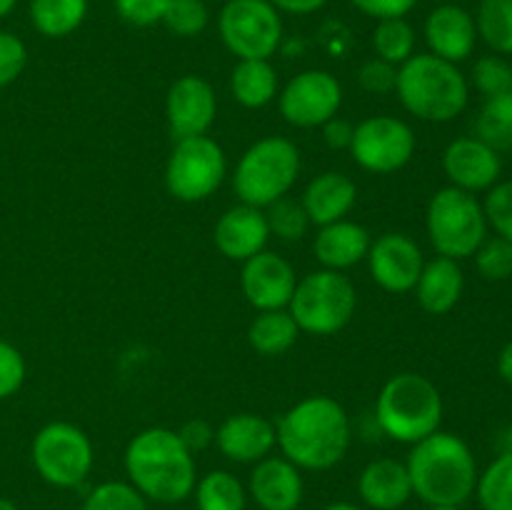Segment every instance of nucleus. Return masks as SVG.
I'll return each instance as SVG.
<instances>
[{
  "label": "nucleus",
  "mask_w": 512,
  "mask_h": 510,
  "mask_svg": "<svg viewBox=\"0 0 512 510\" xmlns=\"http://www.w3.org/2000/svg\"><path fill=\"white\" fill-rule=\"evenodd\" d=\"M168 5L170 0H115V10L120 18L135 28H150L155 23H163Z\"/></svg>",
  "instance_id": "79ce46f5"
},
{
  "label": "nucleus",
  "mask_w": 512,
  "mask_h": 510,
  "mask_svg": "<svg viewBox=\"0 0 512 510\" xmlns=\"http://www.w3.org/2000/svg\"><path fill=\"white\" fill-rule=\"evenodd\" d=\"M443 3H453V0H443Z\"/></svg>",
  "instance_id": "6e6d98bb"
},
{
  "label": "nucleus",
  "mask_w": 512,
  "mask_h": 510,
  "mask_svg": "<svg viewBox=\"0 0 512 510\" xmlns=\"http://www.w3.org/2000/svg\"><path fill=\"white\" fill-rule=\"evenodd\" d=\"M228 158L210 135L175 140L165 163V188L180 203H203L223 185Z\"/></svg>",
  "instance_id": "9d476101"
},
{
  "label": "nucleus",
  "mask_w": 512,
  "mask_h": 510,
  "mask_svg": "<svg viewBox=\"0 0 512 510\" xmlns=\"http://www.w3.org/2000/svg\"><path fill=\"white\" fill-rule=\"evenodd\" d=\"M475 268L490 283L512 278V243L505 238H485L483 245L475 250Z\"/></svg>",
  "instance_id": "e433bc0d"
},
{
  "label": "nucleus",
  "mask_w": 512,
  "mask_h": 510,
  "mask_svg": "<svg viewBox=\"0 0 512 510\" xmlns=\"http://www.w3.org/2000/svg\"><path fill=\"white\" fill-rule=\"evenodd\" d=\"M370 243H373V238H370V230L365 225L343 218L338 223L318 228L313 240V253L323 268L345 273L348 268H355L368 258Z\"/></svg>",
  "instance_id": "b1692460"
},
{
  "label": "nucleus",
  "mask_w": 512,
  "mask_h": 510,
  "mask_svg": "<svg viewBox=\"0 0 512 510\" xmlns=\"http://www.w3.org/2000/svg\"><path fill=\"white\" fill-rule=\"evenodd\" d=\"M323 510H365V508H360V505H355V503H348V500H338V503L325 505Z\"/></svg>",
  "instance_id": "8fccbe9b"
},
{
  "label": "nucleus",
  "mask_w": 512,
  "mask_h": 510,
  "mask_svg": "<svg viewBox=\"0 0 512 510\" xmlns=\"http://www.w3.org/2000/svg\"><path fill=\"white\" fill-rule=\"evenodd\" d=\"M475 138L493 150H512V93L485 98L475 118Z\"/></svg>",
  "instance_id": "c756f323"
},
{
  "label": "nucleus",
  "mask_w": 512,
  "mask_h": 510,
  "mask_svg": "<svg viewBox=\"0 0 512 510\" xmlns=\"http://www.w3.org/2000/svg\"><path fill=\"white\" fill-rule=\"evenodd\" d=\"M485 220L493 225L495 233L512 243V180L495 183L485 198Z\"/></svg>",
  "instance_id": "58836bf2"
},
{
  "label": "nucleus",
  "mask_w": 512,
  "mask_h": 510,
  "mask_svg": "<svg viewBox=\"0 0 512 510\" xmlns=\"http://www.w3.org/2000/svg\"><path fill=\"white\" fill-rule=\"evenodd\" d=\"M163 23L178 38H195L208 28L210 10L205 0H170Z\"/></svg>",
  "instance_id": "c9c22d12"
},
{
  "label": "nucleus",
  "mask_w": 512,
  "mask_h": 510,
  "mask_svg": "<svg viewBox=\"0 0 512 510\" xmlns=\"http://www.w3.org/2000/svg\"><path fill=\"white\" fill-rule=\"evenodd\" d=\"M415 298L420 308L430 315H445L460 303L465 290V275L460 268V260L438 258L425 260L423 273L415 283Z\"/></svg>",
  "instance_id": "393cba45"
},
{
  "label": "nucleus",
  "mask_w": 512,
  "mask_h": 510,
  "mask_svg": "<svg viewBox=\"0 0 512 510\" xmlns=\"http://www.w3.org/2000/svg\"><path fill=\"white\" fill-rule=\"evenodd\" d=\"M473 83L485 98L512 93V65L500 55H485L473 65Z\"/></svg>",
  "instance_id": "4c0bfd02"
},
{
  "label": "nucleus",
  "mask_w": 512,
  "mask_h": 510,
  "mask_svg": "<svg viewBox=\"0 0 512 510\" xmlns=\"http://www.w3.org/2000/svg\"><path fill=\"white\" fill-rule=\"evenodd\" d=\"M443 395L420 373H398L385 380L375 400L378 428L395 443L415 445L443 423Z\"/></svg>",
  "instance_id": "39448f33"
},
{
  "label": "nucleus",
  "mask_w": 512,
  "mask_h": 510,
  "mask_svg": "<svg viewBox=\"0 0 512 510\" xmlns=\"http://www.w3.org/2000/svg\"><path fill=\"white\" fill-rule=\"evenodd\" d=\"M215 445L230 463H258L278 445L275 423L258 413L228 415L215 430Z\"/></svg>",
  "instance_id": "aec40b11"
},
{
  "label": "nucleus",
  "mask_w": 512,
  "mask_h": 510,
  "mask_svg": "<svg viewBox=\"0 0 512 510\" xmlns=\"http://www.w3.org/2000/svg\"><path fill=\"white\" fill-rule=\"evenodd\" d=\"M300 175V150L293 140L268 135L240 155L233 173V190L240 203L268 208L290 195Z\"/></svg>",
  "instance_id": "423d86ee"
},
{
  "label": "nucleus",
  "mask_w": 512,
  "mask_h": 510,
  "mask_svg": "<svg viewBox=\"0 0 512 510\" xmlns=\"http://www.w3.org/2000/svg\"><path fill=\"white\" fill-rule=\"evenodd\" d=\"M275 438L283 458L300 470L323 473L348 455L353 425L338 400L330 395H308L280 415Z\"/></svg>",
  "instance_id": "f257e3e1"
},
{
  "label": "nucleus",
  "mask_w": 512,
  "mask_h": 510,
  "mask_svg": "<svg viewBox=\"0 0 512 510\" xmlns=\"http://www.w3.org/2000/svg\"><path fill=\"white\" fill-rule=\"evenodd\" d=\"M280 93L278 70L270 60H238L230 73V95L248 110H260L273 103Z\"/></svg>",
  "instance_id": "a878e982"
},
{
  "label": "nucleus",
  "mask_w": 512,
  "mask_h": 510,
  "mask_svg": "<svg viewBox=\"0 0 512 510\" xmlns=\"http://www.w3.org/2000/svg\"><path fill=\"white\" fill-rule=\"evenodd\" d=\"M265 218H268L270 235H275L278 240H285V243H298L308 235L310 230V218L305 213L303 203L290 195L275 200L273 205L265 208Z\"/></svg>",
  "instance_id": "72a5a7b5"
},
{
  "label": "nucleus",
  "mask_w": 512,
  "mask_h": 510,
  "mask_svg": "<svg viewBox=\"0 0 512 510\" xmlns=\"http://www.w3.org/2000/svg\"><path fill=\"white\" fill-rule=\"evenodd\" d=\"M478 40L475 18L465 8L453 3H443L425 20V43L430 53L448 63H463L470 58Z\"/></svg>",
  "instance_id": "412c9836"
},
{
  "label": "nucleus",
  "mask_w": 512,
  "mask_h": 510,
  "mask_svg": "<svg viewBox=\"0 0 512 510\" xmlns=\"http://www.w3.org/2000/svg\"><path fill=\"white\" fill-rule=\"evenodd\" d=\"M475 495L483 510H512V450L478 473Z\"/></svg>",
  "instance_id": "473e14b6"
},
{
  "label": "nucleus",
  "mask_w": 512,
  "mask_h": 510,
  "mask_svg": "<svg viewBox=\"0 0 512 510\" xmlns=\"http://www.w3.org/2000/svg\"><path fill=\"white\" fill-rule=\"evenodd\" d=\"M358 495L370 510H400L413 498L408 465L395 458H375L360 470Z\"/></svg>",
  "instance_id": "5701e85b"
},
{
  "label": "nucleus",
  "mask_w": 512,
  "mask_h": 510,
  "mask_svg": "<svg viewBox=\"0 0 512 510\" xmlns=\"http://www.w3.org/2000/svg\"><path fill=\"white\" fill-rule=\"evenodd\" d=\"M128 483L160 505L183 503L198 483L195 455L180 440L178 430L145 428L128 443L123 455Z\"/></svg>",
  "instance_id": "f03ea898"
},
{
  "label": "nucleus",
  "mask_w": 512,
  "mask_h": 510,
  "mask_svg": "<svg viewBox=\"0 0 512 510\" xmlns=\"http://www.w3.org/2000/svg\"><path fill=\"white\" fill-rule=\"evenodd\" d=\"M408 475L413 495L425 505H453L460 508L478 483V463L460 435L435 430L428 438L418 440L410 450Z\"/></svg>",
  "instance_id": "7ed1b4c3"
},
{
  "label": "nucleus",
  "mask_w": 512,
  "mask_h": 510,
  "mask_svg": "<svg viewBox=\"0 0 512 510\" xmlns=\"http://www.w3.org/2000/svg\"><path fill=\"white\" fill-rule=\"evenodd\" d=\"M320 128H323V140L328 148H333V150H348L350 148V140H353V130H355V125L350 123V120L335 115V118H330L328 123L320 125Z\"/></svg>",
  "instance_id": "49530a36"
},
{
  "label": "nucleus",
  "mask_w": 512,
  "mask_h": 510,
  "mask_svg": "<svg viewBox=\"0 0 512 510\" xmlns=\"http://www.w3.org/2000/svg\"><path fill=\"white\" fill-rule=\"evenodd\" d=\"M80 510H150L148 500L128 480H105L95 485Z\"/></svg>",
  "instance_id": "f704fd0d"
},
{
  "label": "nucleus",
  "mask_w": 512,
  "mask_h": 510,
  "mask_svg": "<svg viewBox=\"0 0 512 510\" xmlns=\"http://www.w3.org/2000/svg\"><path fill=\"white\" fill-rule=\"evenodd\" d=\"M28 63V48L18 35L0 30V88L15 83Z\"/></svg>",
  "instance_id": "a19ab883"
},
{
  "label": "nucleus",
  "mask_w": 512,
  "mask_h": 510,
  "mask_svg": "<svg viewBox=\"0 0 512 510\" xmlns=\"http://www.w3.org/2000/svg\"><path fill=\"white\" fill-rule=\"evenodd\" d=\"M363 15L375 20L405 18L418 5V0H350Z\"/></svg>",
  "instance_id": "c03bdc74"
},
{
  "label": "nucleus",
  "mask_w": 512,
  "mask_h": 510,
  "mask_svg": "<svg viewBox=\"0 0 512 510\" xmlns=\"http://www.w3.org/2000/svg\"><path fill=\"white\" fill-rule=\"evenodd\" d=\"M25 358L13 343L0 340V400L13 398L25 383Z\"/></svg>",
  "instance_id": "ea45409f"
},
{
  "label": "nucleus",
  "mask_w": 512,
  "mask_h": 510,
  "mask_svg": "<svg viewBox=\"0 0 512 510\" xmlns=\"http://www.w3.org/2000/svg\"><path fill=\"white\" fill-rule=\"evenodd\" d=\"M178 435L180 440H183L185 448H188L193 455L203 453L205 448H210V445L215 443V428L203 418H193L188 420V423L180 425Z\"/></svg>",
  "instance_id": "a18cd8bd"
},
{
  "label": "nucleus",
  "mask_w": 512,
  "mask_h": 510,
  "mask_svg": "<svg viewBox=\"0 0 512 510\" xmlns=\"http://www.w3.org/2000/svg\"><path fill=\"white\" fill-rule=\"evenodd\" d=\"M475 30L493 53L512 55V0H480Z\"/></svg>",
  "instance_id": "7c9ffc66"
},
{
  "label": "nucleus",
  "mask_w": 512,
  "mask_h": 510,
  "mask_svg": "<svg viewBox=\"0 0 512 510\" xmlns=\"http://www.w3.org/2000/svg\"><path fill=\"white\" fill-rule=\"evenodd\" d=\"M15 3H18V0H0V20L8 18V15L13 13Z\"/></svg>",
  "instance_id": "3c124183"
},
{
  "label": "nucleus",
  "mask_w": 512,
  "mask_h": 510,
  "mask_svg": "<svg viewBox=\"0 0 512 510\" xmlns=\"http://www.w3.org/2000/svg\"><path fill=\"white\" fill-rule=\"evenodd\" d=\"M428 510H460V508H453V505H428Z\"/></svg>",
  "instance_id": "864d4df0"
},
{
  "label": "nucleus",
  "mask_w": 512,
  "mask_h": 510,
  "mask_svg": "<svg viewBox=\"0 0 512 510\" xmlns=\"http://www.w3.org/2000/svg\"><path fill=\"white\" fill-rule=\"evenodd\" d=\"M425 228L430 245L443 258L463 260L475 255L488 235V220L480 200L473 193L453 188H440L430 198L425 210Z\"/></svg>",
  "instance_id": "6e6552de"
},
{
  "label": "nucleus",
  "mask_w": 512,
  "mask_h": 510,
  "mask_svg": "<svg viewBox=\"0 0 512 510\" xmlns=\"http://www.w3.org/2000/svg\"><path fill=\"white\" fill-rule=\"evenodd\" d=\"M30 458L35 473L48 485L60 490L78 488L93 473V440L75 423L53 420L35 433Z\"/></svg>",
  "instance_id": "1a4fd4ad"
},
{
  "label": "nucleus",
  "mask_w": 512,
  "mask_h": 510,
  "mask_svg": "<svg viewBox=\"0 0 512 510\" xmlns=\"http://www.w3.org/2000/svg\"><path fill=\"white\" fill-rule=\"evenodd\" d=\"M418 140L413 128L395 115H373L355 125L350 155L363 170L390 175L403 170L413 160Z\"/></svg>",
  "instance_id": "f8f14e48"
},
{
  "label": "nucleus",
  "mask_w": 512,
  "mask_h": 510,
  "mask_svg": "<svg viewBox=\"0 0 512 510\" xmlns=\"http://www.w3.org/2000/svg\"><path fill=\"white\" fill-rule=\"evenodd\" d=\"M303 470L283 455L258 460L248 478V498L260 510H298L303 503Z\"/></svg>",
  "instance_id": "a211bd4d"
},
{
  "label": "nucleus",
  "mask_w": 512,
  "mask_h": 510,
  "mask_svg": "<svg viewBox=\"0 0 512 510\" xmlns=\"http://www.w3.org/2000/svg\"><path fill=\"white\" fill-rule=\"evenodd\" d=\"M300 328L293 320L288 308L280 310H258L248 325V343L255 353L265 358L283 355L298 343Z\"/></svg>",
  "instance_id": "bb28decb"
},
{
  "label": "nucleus",
  "mask_w": 512,
  "mask_h": 510,
  "mask_svg": "<svg viewBox=\"0 0 512 510\" xmlns=\"http://www.w3.org/2000/svg\"><path fill=\"white\" fill-rule=\"evenodd\" d=\"M498 373L500 378L505 380V383L512 385V340L508 345H505L503 350H500L498 355Z\"/></svg>",
  "instance_id": "09e8293b"
},
{
  "label": "nucleus",
  "mask_w": 512,
  "mask_h": 510,
  "mask_svg": "<svg viewBox=\"0 0 512 510\" xmlns=\"http://www.w3.org/2000/svg\"><path fill=\"white\" fill-rule=\"evenodd\" d=\"M218 115L213 85L200 75H180L165 95V120L175 140L208 135Z\"/></svg>",
  "instance_id": "4468645a"
},
{
  "label": "nucleus",
  "mask_w": 512,
  "mask_h": 510,
  "mask_svg": "<svg viewBox=\"0 0 512 510\" xmlns=\"http://www.w3.org/2000/svg\"><path fill=\"white\" fill-rule=\"evenodd\" d=\"M88 0H30V23L45 38H68L83 25Z\"/></svg>",
  "instance_id": "cd10ccee"
},
{
  "label": "nucleus",
  "mask_w": 512,
  "mask_h": 510,
  "mask_svg": "<svg viewBox=\"0 0 512 510\" xmlns=\"http://www.w3.org/2000/svg\"><path fill=\"white\" fill-rule=\"evenodd\" d=\"M355 200H358V185L350 175L338 173V170H325L315 175L300 195L310 223L318 228L348 218L350 210L355 208Z\"/></svg>",
  "instance_id": "4be33fe9"
},
{
  "label": "nucleus",
  "mask_w": 512,
  "mask_h": 510,
  "mask_svg": "<svg viewBox=\"0 0 512 510\" xmlns=\"http://www.w3.org/2000/svg\"><path fill=\"white\" fill-rule=\"evenodd\" d=\"M443 173L453 188L465 193L490 190L500 180L503 160L498 150L478 138H455L443 153Z\"/></svg>",
  "instance_id": "f3484780"
},
{
  "label": "nucleus",
  "mask_w": 512,
  "mask_h": 510,
  "mask_svg": "<svg viewBox=\"0 0 512 510\" xmlns=\"http://www.w3.org/2000/svg\"><path fill=\"white\" fill-rule=\"evenodd\" d=\"M295 285H298V275L290 260L268 248L245 260L240 270V288L255 310L288 308Z\"/></svg>",
  "instance_id": "dca6fc26"
},
{
  "label": "nucleus",
  "mask_w": 512,
  "mask_h": 510,
  "mask_svg": "<svg viewBox=\"0 0 512 510\" xmlns=\"http://www.w3.org/2000/svg\"><path fill=\"white\" fill-rule=\"evenodd\" d=\"M358 308V293L353 280L338 270L320 268L298 280L288 310L300 333L335 335L353 320Z\"/></svg>",
  "instance_id": "0eeeda50"
},
{
  "label": "nucleus",
  "mask_w": 512,
  "mask_h": 510,
  "mask_svg": "<svg viewBox=\"0 0 512 510\" xmlns=\"http://www.w3.org/2000/svg\"><path fill=\"white\" fill-rule=\"evenodd\" d=\"M508 443H510V450H512V423H510V430H508Z\"/></svg>",
  "instance_id": "5fc2aeb1"
},
{
  "label": "nucleus",
  "mask_w": 512,
  "mask_h": 510,
  "mask_svg": "<svg viewBox=\"0 0 512 510\" xmlns=\"http://www.w3.org/2000/svg\"><path fill=\"white\" fill-rule=\"evenodd\" d=\"M370 278L388 293H410L423 273V250L410 235L383 233L370 243L368 250Z\"/></svg>",
  "instance_id": "2eb2a0df"
},
{
  "label": "nucleus",
  "mask_w": 512,
  "mask_h": 510,
  "mask_svg": "<svg viewBox=\"0 0 512 510\" xmlns=\"http://www.w3.org/2000/svg\"><path fill=\"white\" fill-rule=\"evenodd\" d=\"M278 13H290V15H310L318 13L320 8L328 5V0H268Z\"/></svg>",
  "instance_id": "de8ad7c7"
},
{
  "label": "nucleus",
  "mask_w": 512,
  "mask_h": 510,
  "mask_svg": "<svg viewBox=\"0 0 512 510\" xmlns=\"http://www.w3.org/2000/svg\"><path fill=\"white\" fill-rule=\"evenodd\" d=\"M198 510H245L248 488L230 470H210L193 488Z\"/></svg>",
  "instance_id": "c85d7f7f"
},
{
  "label": "nucleus",
  "mask_w": 512,
  "mask_h": 510,
  "mask_svg": "<svg viewBox=\"0 0 512 510\" xmlns=\"http://www.w3.org/2000/svg\"><path fill=\"white\" fill-rule=\"evenodd\" d=\"M215 248L228 260L245 263L248 258L265 250L270 240L268 218L263 208L238 203L225 210L213 228Z\"/></svg>",
  "instance_id": "6ab92c4d"
},
{
  "label": "nucleus",
  "mask_w": 512,
  "mask_h": 510,
  "mask_svg": "<svg viewBox=\"0 0 512 510\" xmlns=\"http://www.w3.org/2000/svg\"><path fill=\"white\" fill-rule=\"evenodd\" d=\"M358 83L370 95H390L395 93V83H398V68L385 63V60L373 58L360 65Z\"/></svg>",
  "instance_id": "37998d69"
},
{
  "label": "nucleus",
  "mask_w": 512,
  "mask_h": 510,
  "mask_svg": "<svg viewBox=\"0 0 512 510\" xmlns=\"http://www.w3.org/2000/svg\"><path fill=\"white\" fill-rule=\"evenodd\" d=\"M343 85L328 70H303L278 93V110L293 128H320L340 113Z\"/></svg>",
  "instance_id": "ddd939ff"
},
{
  "label": "nucleus",
  "mask_w": 512,
  "mask_h": 510,
  "mask_svg": "<svg viewBox=\"0 0 512 510\" xmlns=\"http://www.w3.org/2000/svg\"><path fill=\"white\" fill-rule=\"evenodd\" d=\"M218 33L238 60H270L283 43V18L268 0H228L218 15Z\"/></svg>",
  "instance_id": "9b49d317"
},
{
  "label": "nucleus",
  "mask_w": 512,
  "mask_h": 510,
  "mask_svg": "<svg viewBox=\"0 0 512 510\" xmlns=\"http://www.w3.org/2000/svg\"><path fill=\"white\" fill-rule=\"evenodd\" d=\"M0 510H20L18 505L13 503V500H8V498H0Z\"/></svg>",
  "instance_id": "603ef678"
},
{
  "label": "nucleus",
  "mask_w": 512,
  "mask_h": 510,
  "mask_svg": "<svg viewBox=\"0 0 512 510\" xmlns=\"http://www.w3.org/2000/svg\"><path fill=\"white\" fill-rule=\"evenodd\" d=\"M373 50L375 58L385 60V63L400 65L415 55V30L405 18H390L378 20L373 30Z\"/></svg>",
  "instance_id": "2f4dec72"
},
{
  "label": "nucleus",
  "mask_w": 512,
  "mask_h": 510,
  "mask_svg": "<svg viewBox=\"0 0 512 510\" xmlns=\"http://www.w3.org/2000/svg\"><path fill=\"white\" fill-rule=\"evenodd\" d=\"M395 95L425 123H450L468 108V80L455 63L433 53H415L398 68Z\"/></svg>",
  "instance_id": "20e7f679"
}]
</instances>
